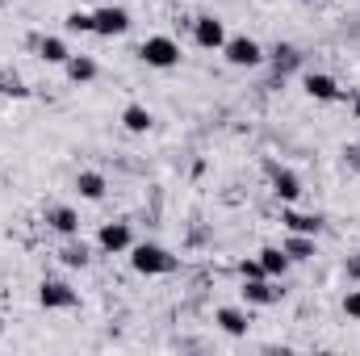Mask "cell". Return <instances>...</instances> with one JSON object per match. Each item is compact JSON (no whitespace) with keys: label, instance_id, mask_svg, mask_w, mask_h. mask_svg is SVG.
Returning a JSON list of instances; mask_svg holds the SVG:
<instances>
[{"label":"cell","instance_id":"cell-1","mask_svg":"<svg viewBox=\"0 0 360 356\" xmlns=\"http://www.w3.org/2000/svg\"><path fill=\"white\" fill-rule=\"evenodd\" d=\"M130 268L139 276H168L180 268V256H172L164 243H134L130 248Z\"/></svg>","mask_w":360,"mask_h":356},{"label":"cell","instance_id":"cell-2","mask_svg":"<svg viewBox=\"0 0 360 356\" xmlns=\"http://www.w3.org/2000/svg\"><path fill=\"white\" fill-rule=\"evenodd\" d=\"M139 59L147 63V68H155V72H172L180 68V42L172 34H151V38H143V46H139Z\"/></svg>","mask_w":360,"mask_h":356},{"label":"cell","instance_id":"cell-3","mask_svg":"<svg viewBox=\"0 0 360 356\" xmlns=\"http://www.w3.org/2000/svg\"><path fill=\"white\" fill-rule=\"evenodd\" d=\"M38 306H42V310H76V306H80V293H76L68 281L46 276V281L38 285Z\"/></svg>","mask_w":360,"mask_h":356},{"label":"cell","instance_id":"cell-4","mask_svg":"<svg viewBox=\"0 0 360 356\" xmlns=\"http://www.w3.org/2000/svg\"><path fill=\"white\" fill-rule=\"evenodd\" d=\"M222 55H226V63H231V68H260V63L269 59V55H264V46H260L256 38H248V34H239V38H226Z\"/></svg>","mask_w":360,"mask_h":356},{"label":"cell","instance_id":"cell-5","mask_svg":"<svg viewBox=\"0 0 360 356\" xmlns=\"http://www.w3.org/2000/svg\"><path fill=\"white\" fill-rule=\"evenodd\" d=\"M130 30V13L122 4H105V8H92V34L96 38H122Z\"/></svg>","mask_w":360,"mask_h":356},{"label":"cell","instance_id":"cell-6","mask_svg":"<svg viewBox=\"0 0 360 356\" xmlns=\"http://www.w3.org/2000/svg\"><path fill=\"white\" fill-rule=\"evenodd\" d=\"M96 248H101L105 256H122V252H130V248H134V231H130V222H101V231H96Z\"/></svg>","mask_w":360,"mask_h":356},{"label":"cell","instance_id":"cell-7","mask_svg":"<svg viewBox=\"0 0 360 356\" xmlns=\"http://www.w3.org/2000/svg\"><path fill=\"white\" fill-rule=\"evenodd\" d=\"M193 42H197L201 51H222V46H226V25H222L218 17L201 13V17H193Z\"/></svg>","mask_w":360,"mask_h":356},{"label":"cell","instance_id":"cell-8","mask_svg":"<svg viewBox=\"0 0 360 356\" xmlns=\"http://www.w3.org/2000/svg\"><path fill=\"white\" fill-rule=\"evenodd\" d=\"M306 96L310 101H323V105H331V101H344V89H340V80L335 76H327V72H306Z\"/></svg>","mask_w":360,"mask_h":356},{"label":"cell","instance_id":"cell-9","mask_svg":"<svg viewBox=\"0 0 360 356\" xmlns=\"http://www.w3.org/2000/svg\"><path fill=\"white\" fill-rule=\"evenodd\" d=\"M269 180H272L276 201L293 205V201L302 197V180H297V172H289V168H281V164H269Z\"/></svg>","mask_w":360,"mask_h":356},{"label":"cell","instance_id":"cell-10","mask_svg":"<svg viewBox=\"0 0 360 356\" xmlns=\"http://www.w3.org/2000/svg\"><path fill=\"white\" fill-rule=\"evenodd\" d=\"M281 293H285V289H276L272 276L243 281V302H248V306H272V302H281Z\"/></svg>","mask_w":360,"mask_h":356},{"label":"cell","instance_id":"cell-11","mask_svg":"<svg viewBox=\"0 0 360 356\" xmlns=\"http://www.w3.org/2000/svg\"><path fill=\"white\" fill-rule=\"evenodd\" d=\"M214 323H218L226 336H235V340H243V336L252 331V319H248V310H239V306H218V310H214Z\"/></svg>","mask_w":360,"mask_h":356},{"label":"cell","instance_id":"cell-12","mask_svg":"<svg viewBox=\"0 0 360 356\" xmlns=\"http://www.w3.org/2000/svg\"><path fill=\"white\" fill-rule=\"evenodd\" d=\"M46 227H51L55 235L76 239V235H80V214H76L72 205H51V210H46Z\"/></svg>","mask_w":360,"mask_h":356},{"label":"cell","instance_id":"cell-13","mask_svg":"<svg viewBox=\"0 0 360 356\" xmlns=\"http://www.w3.org/2000/svg\"><path fill=\"white\" fill-rule=\"evenodd\" d=\"M281 222H285V231H293V235H319V231H323V218H319V214H302V210H293V205L281 210Z\"/></svg>","mask_w":360,"mask_h":356},{"label":"cell","instance_id":"cell-14","mask_svg":"<svg viewBox=\"0 0 360 356\" xmlns=\"http://www.w3.org/2000/svg\"><path fill=\"white\" fill-rule=\"evenodd\" d=\"M281 248H285V256H289L293 265H306V260L319 256V235H293V231H289V239H285Z\"/></svg>","mask_w":360,"mask_h":356},{"label":"cell","instance_id":"cell-15","mask_svg":"<svg viewBox=\"0 0 360 356\" xmlns=\"http://www.w3.org/2000/svg\"><path fill=\"white\" fill-rule=\"evenodd\" d=\"M34 46H38V59L51 63V68H63V63L72 59V46H68L63 38H38Z\"/></svg>","mask_w":360,"mask_h":356},{"label":"cell","instance_id":"cell-16","mask_svg":"<svg viewBox=\"0 0 360 356\" xmlns=\"http://www.w3.org/2000/svg\"><path fill=\"white\" fill-rule=\"evenodd\" d=\"M122 126H126L130 134H147V130L155 126V117H151V109H147V105H139V101H130V105L122 109Z\"/></svg>","mask_w":360,"mask_h":356},{"label":"cell","instance_id":"cell-17","mask_svg":"<svg viewBox=\"0 0 360 356\" xmlns=\"http://www.w3.org/2000/svg\"><path fill=\"white\" fill-rule=\"evenodd\" d=\"M63 72H68V80H72V84H92L101 68H96V59H92V55H72V59L63 63Z\"/></svg>","mask_w":360,"mask_h":356},{"label":"cell","instance_id":"cell-18","mask_svg":"<svg viewBox=\"0 0 360 356\" xmlns=\"http://www.w3.org/2000/svg\"><path fill=\"white\" fill-rule=\"evenodd\" d=\"M256 260H260V265H264V272H269L272 281H281V276H285V272H289V268H293V260H289V256H285V248H260V252H256Z\"/></svg>","mask_w":360,"mask_h":356},{"label":"cell","instance_id":"cell-19","mask_svg":"<svg viewBox=\"0 0 360 356\" xmlns=\"http://www.w3.org/2000/svg\"><path fill=\"white\" fill-rule=\"evenodd\" d=\"M76 189H80L84 201H101L105 189H109V180L101 177V172H80V177H76Z\"/></svg>","mask_w":360,"mask_h":356},{"label":"cell","instance_id":"cell-20","mask_svg":"<svg viewBox=\"0 0 360 356\" xmlns=\"http://www.w3.org/2000/svg\"><path fill=\"white\" fill-rule=\"evenodd\" d=\"M59 260H63L68 268H89L92 265V248L84 243V239H72V243L59 252Z\"/></svg>","mask_w":360,"mask_h":356},{"label":"cell","instance_id":"cell-21","mask_svg":"<svg viewBox=\"0 0 360 356\" xmlns=\"http://www.w3.org/2000/svg\"><path fill=\"white\" fill-rule=\"evenodd\" d=\"M63 25H68V34H92V13L89 8H72L63 17Z\"/></svg>","mask_w":360,"mask_h":356},{"label":"cell","instance_id":"cell-22","mask_svg":"<svg viewBox=\"0 0 360 356\" xmlns=\"http://www.w3.org/2000/svg\"><path fill=\"white\" fill-rule=\"evenodd\" d=\"M239 276H243V281H256V276H269V272H264V265L252 256V260H243V265H239Z\"/></svg>","mask_w":360,"mask_h":356},{"label":"cell","instance_id":"cell-23","mask_svg":"<svg viewBox=\"0 0 360 356\" xmlns=\"http://www.w3.org/2000/svg\"><path fill=\"white\" fill-rule=\"evenodd\" d=\"M344 314L360 323V289H348V293H344Z\"/></svg>","mask_w":360,"mask_h":356},{"label":"cell","instance_id":"cell-24","mask_svg":"<svg viewBox=\"0 0 360 356\" xmlns=\"http://www.w3.org/2000/svg\"><path fill=\"white\" fill-rule=\"evenodd\" d=\"M344 276H348L352 285H360V252H356V256H348V260H344Z\"/></svg>","mask_w":360,"mask_h":356},{"label":"cell","instance_id":"cell-25","mask_svg":"<svg viewBox=\"0 0 360 356\" xmlns=\"http://www.w3.org/2000/svg\"><path fill=\"white\" fill-rule=\"evenodd\" d=\"M344 160H352V164H360V147H344Z\"/></svg>","mask_w":360,"mask_h":356},{"label":"cell","instance_id":"cell-26","mask_svg":"<svg viewBox=\"0 0 360 356\" xmlns=\"http://www.w3.org/2000/svg\"><path fill=\"white\" fill-rule=\"evenodd\" d=\"M352 117H356V122H360V89L352 92Z\"/></svg>","mask_w":360,"mask_h":356},{"label":"cell","instance_id":"cell-27","mask_svg":"<svg viewBox=\"0 0 360 356\" xmlns=\"http://www.w3.org/2000/svg\"><path fill=\"white\" fill-rule=\"evenodd\" d=\"M13 89V80H8V76H4V72H0V96H4V92Z\"/></svg>","mask_w":360,"mask_h":356},{"label":"cell","instance_id":"cell-28","mask_svg":"<svg viewBox=\"0 0 360 356\" xmlns=\"http://www.w3.org/2000/svg\"><path fill=\"white\" fill-rule=\"evenodd\" d=\"M302 4H314V0H302Z\"/></svg>","mask_w":360,"mask_h":356},{"label":"cell","instance_id":"cell-29","mask_svg":"<svg viewBox=\"0 0 360 356\" xmlns=\"http://www.w3.org/2000/svg\"><path fill=\"white\" fill-rule=\"evenodd\" d=\"M0 4H4V0H0Z\"/></svg>","mask_w":360,"mask_h":356}]
</instances>
